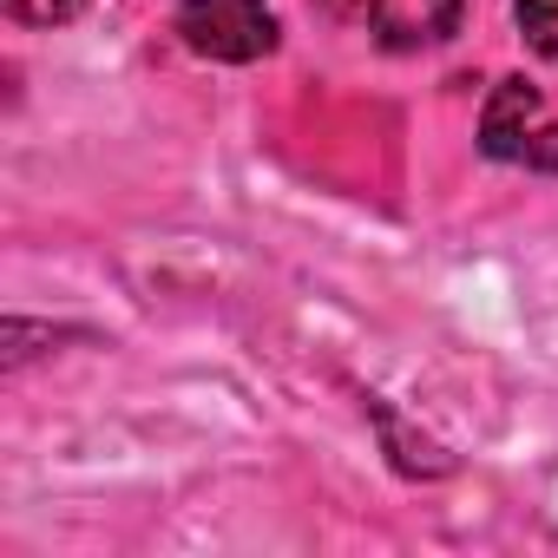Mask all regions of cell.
Listing matches in <instances>:
<instances>
[{
    "label": "cell",
    "instance_id": "obj_1",
    "mask_svg": "<svg viewBox=\"0 0 558 558\" xmlns=\"http://www.w3.org/2000/svg\"><path fill=\"white\" fill-rule=\"evenodd\" d=\"M178 34L197 60L250 66V60L276 53V8L269 0H184Z\"/></svg>",
    "mask_w": 558,
    "mask_h": 558
},
{
    "label": "cell",
    "instance_id": "obj_2",
    "mask_svg": "<svg viewBox=\"0 0 558 558\" xmlns=\"http://www.w3.org/2000/svg\"><path fill=\"white\" fill-rule=\"evenodd\" d=\"M545 125V99L532 80H499L493 99H486V119H480V151L493 165H525L532 138Z\"/></svg>",
    "mask_w": 558,
    "mask_h": 558
},
{
    "label": "cell",
    "instance_id": "obj_3",
    "mask_svg": "<svg viewBox=\"0 0 558 558\" xmlns=\"http://www.w3.org/2000/svg\"><path fill=\"white\" fill-rule=\"evenodd\" d=\"M460 14H466V0H375L368 21L388 53H427V47L453 40Z\"/></svg>",
    "mask_w": 558,
    "mask_h": 558
},
{
    "label": "cell",
    "instance_id": "obj_4",
    "mask_svg": "<svg viewBox=\"0 0 558 558\" xmlns=\"http://www.w3.org/2000/svg\"><path fill=\"white\" fill-rule=\"evenodd\" d=\"M375 421H381V434H388V447H395V466H401V473H414V480L427 473V480H434V473H447V466H453L434 440H408V434H401V421H395L381 401H375Z\"/></svg>",
    "mask_w": 558,
    "mask_h": 558
},
{
    "label": "cell",
    "instance_id": "obj_5",
    "mask_svg": "<svg viewBox=\"0 0 558 558\" xmlns=\"http://www.w3.org/2000/svg\"><path fill=\"white\" fill-rule=\"evenodd\" d=\"M512 14H519V34L532 53L558 60V0H512Z\"/></svg>",
    "mask_w": 558,
    "mask_h": 558
},
{
    "label": "cell",
    "instance_id": "obj_6",
    "mask_svg": "<svg viewBox=\"0 0 558 558\" xmlns=\"http://www.w3.org/2000/svg\"><path fill=\"white\" fill-rule=\"evenodd\" d=\"M93 8V0H8V14L27 21V27H66Z\"/></svg>",
    "mask_w": 558,
    "mask_h": 558
},
{
    "label": "cell",
    "instance_id": "obj_7",
    "mask_svg": "<svg viewBox=\"0 0 558 558\" xmlns=\"http://www.w3.org/2000/svg\"><path fill=\"white\" fill-rule=\"evenodd\" d=\"M525 171H558V125H551V119L538 125V138H532V151H525Z\"/></svg>",
    "mask_w": 558,
    "mask_h": 558
},
{
    "label": "cell",
    "instance_id": "obj_8",
    "mask_svg": "<svg viewBox=\"0 0 558 558\" xmlns=\"http://www.w3.org/2000/svg\"><path fill=\"white\" fill-rule=\"evenodd\" d=\"M316 8L329 21H362V14H375V0H316Z\"/></svg>",
    "mask_w": 558,
    "mask_h": 558
}]
</instances>
